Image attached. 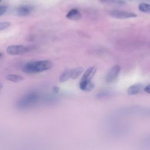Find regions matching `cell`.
Returning a JSON list of instances; mask_svg holds the SVG:
<instances>
[{"instance_id":"6da1fadb","label":"cell","mask_w":150,"mask_h":150,"mask_svg":"<svg viewBox=\"0 0 150 150\" xmlns=\"http://www.w3.org/2000/svg\"><path fill=\"white\" fill-rule=\"evenodd\" d=\"M52 63L47 60H38L26 63L22 67V71L25 73L35 74L50 69Z\"/></svg>"},{"instance_id":"7a4b0ae2","label":"cell","mask_w":150,"mask_h":150,"mask_svg":"<svg viewBox=\"0 0 150 150\" xmlns=\"http://www.w3.org/2000/svg\"><path fill=\"white\" fill-rule=\"evenodd\" d=\"M38 99V96L36 93H32L25 96L17 103L18 107L20 108H24L35 103Z\"/></svg>"},{"instance_id":"3957f363","label":"cell","mask_w":150,"mask_h":150,"mask_svg":"<svg viewBox=\"0 0 150 150\" xmlns=\"http://www.w3.org/2000/svg\"><path fill=\"white\" fill-rule=\"evenodd\" d=\"M30 50V47L23 45H10L6 48V53L9 55H19L28 52Z\"/></svg>"},{"instance_id":"277c9868","label":"cell","mask_w":150,"mask_h":150,"mask_svg":"<svg viewBox=\"0 0 150 150\" xmlns=\"http://www.w3.org/2000/svg\"><path fill=\"white\" fill-rule=\"evenodd\" d=\"M109 15L112 18L121 19L135 18L137 16L135 13L121 10H112L109 12Z\"/></svg>"},{"instance_id":"5b68a950","label":"cell","mask_w":150,"mask_h":150,"mask_svg":"<svg viewBox=\"0 0 150 150\" xmlns=\"http://www.w3.org/2000/svg\"><path fill=\"white\" fill-rule=\"evenodd\" d=\"M121 70V67L118 65H115L112 67L108 71L105 76V81L107 83H110L113 82L118 77Z\"/></svg>"},{"instance_id":"8992f818","label":"cell","mask_w":150,"mask_h":150,"mask_svg":"<svg viewBox=\"0 0 150 150\" xmlns=\"http://www.w3.org/2000/svg\"><path fill=\"white\" fill-rule=\"evenodd\" d=\"M33 11V8L29 5H21L16 8V13L18 16H26L30 14Z\"/></svg>"},{"instance_id":"52a82bcc","label":"cell","mask_w":150,"mask_h":150,"mask_svg":"<svg viewBox=\"0 0 150 150\" xmlns=\"http://www.w3.org/2000/svg\"><path fill=\"white\" fill-rule=\"evenodd\" d=\"M79 88L83 91H90L94 88V84L91 81V80H86L81 79L79 83Z\"/></svg>"},{"instance_id":"ba28073f","label":"cell","mask_w":150,"mask_h":150,"mask_svg":"<svg viewBox=\"0 0 150 150\" xmlns=\"http://www.w3.org/2000/svg\"><path fill=\"white\" fill-rule=\"evenodd\" d=\"M97 68L95 66H93L88 67L86 70L84 74L83 75L81 80H91L92 78L94 77V76L95 75V74L97 71Z\"/></svg>"},{"instance_id":"9c48e42d","label":"cell","mask_w":150,"mask_h":150,"mask_svg":"<svg viewBox=\"0 0 150 150\" xmlns=\"http://www.w3.org/2000/svg\"><path fill=\"white\" fill-rule=\"evenodd\" d=\"M81 17V14L77 9H72L68 12L66 18L71 20H78Z\"/></svg>"},{"instance_id":"30bf717a","label":"cell","mask_w":150,"mask_h":150,"mask_svg":"<svg viewBox=\"0 0 150 150\" xmlns=\"http://www.w3.org/2000/svg\"><path fill=\"white\" fill-rule=\"evenodd\" d=\"M142 87V85L140 84H135L132 85L128 88L127 93L129 95H136L141 92Z\"/></svg>"},{"instance_id":"8fae6325","label":"cell","mask_w":150,"mask_h":150,"mask_svg":"<svg viewBox=\"0 0 150 150\" xmlns=\"http://www.w3.org/2000/svg\"><path fill=\"white\" fill-rule=\"evenodd\" d=\"M72 73V69H65L60 74L59 77V81L60 83L65 82L69 79H71Z\"/></svg>"},{"instance_id":"7c38bea8","label":"cell","mask_w":150,"mask_h":150,"mask_svg":"<svg viewBox=\"0 0 150 150\" xmlns=\"http://www.w3.org/2000/svg\"><path fill=\"white\" fill-rule=\"evenodd\" d=\"M5 78L8 80L14 82V83L20 82L24 80V78L22 76L19 75H16V74H9L6 75L5 76Z\"/></svg>"},{"instance_id":"4fadbf2b","label":"cell","mask_w":150,"mask_h":150,"mask_svg":"<svg viewBox=\"0 0 150 150\" xmlns=\"http://www.w3.org/2000/svg\"><path fill=\"white\" fill-rule=\"evenodd\" d=\"M83 68L82 67H77L76 69H72V73H71V79H76L79 77V76L83 71Z\"/></svg>"},{"instance_id":"5bb4252c","label":"cell","mask_w":150,"mask_h":150,"mask_svg":"<svg viewBox=\"0 0 150 150\" xmlns=\"http://www.w3.org/2000/svg\"><path fill=\"white\" fill-rule=\"evenodd\" d=\"M138 9L140 11L146 13H150V5L145 3H141L138 5Z\"/></svg>"},{"instance_id":"9a60e30c","label":"cell","mask_w":150,"mask_h":150,"mask_svg":"<svg viewBox=\"0 0 150 150\" xmlns=\"http://www.w3.org/2000/svg\"><path fill=\"white\" fill-rule=\"evenodd\" d=\"M102 2H112L118 5H124L126 2L125 0H100Z\"/></svg>"},{"instance_id":"2e32d148","label":"cell","mask_w":150,"mask_h":150,"mask_svg":"<svg viewBox=\"0 0 150 150\" xmlns=\"http://www.w3.org/2000/svg\"><path fill=\"white\" fill-rule=\"evenodd\" d=\"M10 25H11V23L9 22H6V21L1 22H0V30L1 31L2 30L8 28Z\"/></svg>"},{"instance_id":"e0dca14e","label":"cell","mask_w":150,"mask_h":150,"mask_svg":"<svg viewBox=\"0 0 150 150\" xmlns=\"http://www.w3.org/2000/svg\"><path fill=\"white\" fill-rule=\"evenodd\" d=\"M8 7L4 5H1L0 6V16L3 15L7 11Z\"/></svg>"},{"instance_id":"ac0fdd59","label":"cell","mask_w":150,"mask_h":150,"mask_svg":"<svg viewBox=\"0 0 150 150\" xmlns=\"http://www.w3.org/2000/svg\"><path fill=\"white\" fill-rule=\"evenodd\" d=\"M144 90L146 93L150 94V84H148V85H147V86H146L144 88Z\"/></svg>"},{"instance_id":"d6986e66","label":"cell","mask_w":150,"mask_h":150,"mask_svg":"<svg viewBox=\"0 0 150 150\" xmlns=\"http://www.w3.org/2000/svg\"><path fill=\"white\" fill-rule=\"evenodd\" d=\"M2 1V0H0V1H1H1Z\"/></svg>"},{"instance_id":"ffe728a7","label":"cell","mask_w":150,"mask_h":150,"mask_svg":"<svg viewBox=\"0 0 150 150\" xmlns=\"http://www.w3.org/2000/svg\"><path fill=\"white\" fill-rule=\"evenodd\" d=\"M129 1H132V0H129Z\"/></svg>"}]
</instances>
